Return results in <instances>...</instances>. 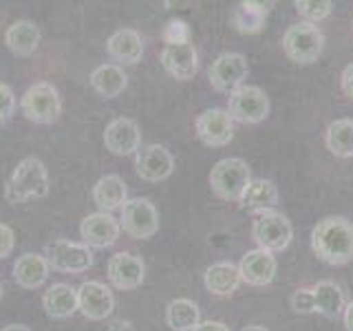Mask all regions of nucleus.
<instances>
[{
	"label": "nucleus",
	"instance_id": "1",
	"mask_svg": "<svg viewBox=\"0 0 353 331\" xmlns=\"http://www.w3.org/2000/svg\"><path fill=\"white\" fill-rule=\"evenodd\" d=\"M312 250L327 265L353 261V223L345 217H327L312 230Z\"/></svg>",
	"mask_w": 353,
	"mask_h": 331
},
{
	"label": "nucleus",
	"instance_id": "2",
	"mask_svg": "<svg viewBox=\"0 0 353 331\" xmlns=\"http://www.w3.org/2000/svg\"><path fill=\"white\" fill-rule=\"evenodd\" d=\"M49 194V170L38 157H25L11 172L5 185V199L9 203H27L31 199H44Z\"/></svg>",
	"mask_w": 353,
	"mask_h": 331
},
{
	"label": "nucleus",
	"instance_id": "3",
	"mask_svg": "<svg viewBox=\"0 0 353 331\" xmlns=\"http://www.w3.org/2000/svg\"><path fill=\"white\" fill-rule=\"evenodd\" d=\"M252 181L250 166L239 157H228L214 163L210 172V188L223 201H241L243 192Z\"/></svg>",
	"mask_w": 353,
	"mask_h": 331
},
{
	"label": "nucleus",
	"instance_id": "4",
	"mask_svg": "<svg viewBox=\"0 0 353 331\" xmlns=\"http://www.w3.org/2000/svg\"><path fill=\"white\" fill-rule=\"evenodd\" d=\"M325 49V36L318 25L298 22L285 31L283 51L296 64H314Z\"/></svg>",
	"mask_w": 353,
	"mask_h": 331
},
{
	"label": "nucleus",
	"instance_id": "5",
	"mask_svg": "<svg viewBox=\"0 0 353 331\" xmlns=\"http://www.w3.org/2000/svg\"><path fill=\"white\" fill-rule=\"evenodd\" d=\"M20 110L33 124H53L62 113V99L58 88L49 82L31 84L20 97Z\"/></svg>",
	"mask_w": 353,
	"mask_h": 331
},
{
	"label": "nucleus",
	"instance_id": "6",
	"mask_svg": "<svg viewBox=\"0 0 353 331\" xmlns=\"http://www.w3.org/2000/svg\"><path fill=\"white\" fill-rule=\"evenodd\" d=\"M228 115L239 124H259L270 115V99L263 88L243 84L228 97Z\"/></svg>",
	"mask_w": 353,
	"mask_h": 331
},
{
	"label": "nucleus",
	"instance_id": "7",
	"mask_svg": "<svg viewBox=\"0 0 353 331\" xmlns=\"http://www.w3.org/2000/svg\"><path fill=\"white\" fill-rule=\"evenodd\" d=\"M44 259H47L49 268H53L55 272L82 274L93 265V252L84 243L58 239L44 245Z\"/></svg>",
	"mask_w": 353,
	"mask_h": 331
},
{
	"label": "nucleus",
	"instance_id": "8",
	"mask_svg": "<svg viewBox=\"0 0 353 331\" xmlns=\"http://www.w3.org/2000/svg\"><path fill=\"white\" fill-rule=\"evenodd\" d=\"M252 237L261 250H268L274 254V252H283L290 248L294 228L285 214L272 210V212H263L256 217V221H254V225H252Z\"/></svg>",
	"mask_w": 353,
	"mask_h": 331
},
{
	"label": "nucleus",
	"instance_id": "9",
	"mask_svg": "<svg viewBox=\"0 0 353 331\" xmlns=\"http://www.w3.org/2000/svg\"><path fill=\"white\" fill-rule=\"evenodd\" d=\"M119 225L132 239H152L159 230V212L148 199H128L121 208Z\"/></svg>",
	"mask_w": 353,
	"mask_h": 331
},
{
	"label": "nucleus",
	"instance_id": "10",
	"mask_svg": "<svg viewBox=\"0 0 353 331\" xmlns=\"http://www.w3.org/2000/svg\"><path fill=\"white\" fill-rule=\"evenodd\" d=\"M248 77V60L241 53H223L210 64L208 80L216 93H232Z\"/></svg>",
	"mask_w": 353,
	"mask_h": 331
},
{
	"label": "nucleus",
	"instance_id": "11",
	"mask_svg": "<svg viewBox=\"0 0 353 331\" xmlns=\"http://www.w3.org/2000/svg\"><path fill=\"white\" fill-rule=\"evenodd\" d=\"M115 309V296L102 281H84L77 287V312L88 320H106Z\"/></svg>",
	"mask_w": 353,
	"mask_h": 331
},
{
	"label": "nucleus",
	"instance_id": "12",
	"mask_svg": "<svg viewBox=\"0 0 353 331\" xmlns=\"http://www.w3.org/2000/svg\"><path fill=\"white\" fill-rule=\"evenodd\" d=\"M196 137L201 139L205 146L221 148L234 139V121L223 108H208L194 121Z\"/></svg>",
	"mask_w": 353,
	"mask_h": 331
},
{
	"label": "nucleus",
	"instance_id": "13",
	"mask_svg": "<svg viewBox=\"0 0 353 331\" xmlns=\"http://www.w3.org/2000/svg\"><path fill=\"white\" fill-rule=\"evenodd\" d=\"M104 146L108 152L117 154V157L137 154L141 148L139 124L130 117H117L113 121H108L104 128Z\"/></svg>",
	"mask_w": 353,
	"mask_h": 331
},
{
	"label": "nucleus",
	"instance_id": "14",
	"mask_svg": "<svg viewBox=\"0 0 353 331\" xmlns=\"http://www.w3.org/2000/svg\"><path fill=\"white\" fill-rule=\"evenodd\" d=\"M121 225L119 221L108 212H93L82 219L80 237L86 248L91 250H106L113 248L119 239Z\"/></svg>",
	"mask_w": 353,
	"mask_h": 331
},
{
	"label": "nucleus",
	"instance_id": "15",
	"mask_svg": "<svg viewBox=\"0 0 353 331\" xmlns=\"http://www.w3.org/2000/svg\"><path fill=\"white\" fill-rule=\"evenodd\" d=\"M106 276L108 283L121 292H130L137 290L143 283V276H146V265H143L141 257L130 252H119L115 257H110L106 265Z\"/></svg>",
	"mask_w": 353,
	"mask_h": 331
},
{
	"label": "nucleus",
	"instance_id": "16",
	"mask_svg": "<svg viewBox=\"0 0 353 331\" xmlns=\"http://www.w3.org/2000/svg\"><path fill=\"white\" fill-rule=\"evenodd\" d=\"M135 168L143 181L159 183L172 174L174 157L161 143H148V146H141L135 154Z\"/></svg>",
	"mask_w": 353,
	"mask_h": 331
},
{
	"label": "nucleus",
	"instance_id": "17",
	"mask_svg": "<svg viewBox=\"0 0 353 331\" xmlns=\"http://www.w3.org/2000/svg\"><path fill=\"white\" fill-rule=\"evenodd\" d=\"M161 64L174 80H192L199 71V53L192 42L188 44H165L161 51Z\"/></svg>",
	"mask_w": 353,
	"mask_h": 331
},
{
	"label": "nucleus",
	"instance_id": "18",
	"mask_svg": "<svg viewBox=\"0 0 353 331\" xmlns=\"http://www.w3.org/2000/svg\"><path fill=\"white\" fill-rule=\"evenodd\" d=\"M239 272L243 283H248L252 287H265L276 276V259L268 250L261 248L250 250L248 254H243V259L239 263Z\"/></svg>",
	"mask_w": 353,
	"mask_h": 331
},
{
	"label": "nucleus",
	"instance_id": "19",
	"mask_svg": "<svg viewBox=\"0 0 353 331\" xmlns=\"http://www.w3.org/2000/svg\"><path fill=\"white\" fill-rule=\"evenodd\" d=\"M106 53L110 60L117 62V66H132L143 55V40L135 29H117L106 42Z\"/></svg>",
	"mask_w": 353,
	"mask_h": 331
},
{
	"label": "nucleus",
	"instance_id": "20",
	"mask_svg": "<svg viewBox=\"0 0 353 331\" xmlns=\"http://www.w3.org/2000/svg\"><path fill=\"white\" fill-rule=\"evenodd\" d=\"M49 263L44 254L27 252L14 263V281L22 290H38L49 279Z\"/></svg>",
	"mask_w": 353,
	"mask_h": 331
},
{
	"label": "nucleus",
	"instance_id": "21",
	"mask_svg": "<svg viewBox=\"0 0 353 331\" xmlns=\"http://www.w3.org/2000/svg\"><path fill=\"white\" fill-rule=\"evenodd\" d=\"M93 201L99 208V212H115L121 210L128 201L126 183L119 174H104L99 177L97 183L93 185Z\"/></svg>",
	"mask_w": 353,
	"mask_h": 331
},
{
	"label": "nucleus",
	"instance_id": "22",
	"mask_svg": "<svg viewBox=\"0 0 353 331\" xmlns=\"http://www.w3.org/2000/svg\"><path fill=\"white\" fill-rule=\"evenodd\" d=\"M40 29L31 20H16L11 22L5 31V44L7 49L18 55V58H29L40 47Z\"/></svg>",
	"mask_w": 353,
	"mask_h": 331
},
{
	"label": "nucleus",
	"instance_id": "23",
	"mask_svg": "<svg viewBox=\"0 0 353 331\" xmlns=\"http://www.w3.org/2000/svg\"><path fill=\"white\" fill-rule=\"evenodd\" d=\"M203 283H205V290L212 296H232L239 290V285L243 283L239 265H234V263L210 265L203 274Z\"/></svg>",
	"mask_w": 353,
	"mask_h": 331
},
{
	"label": "nucleus",
	"instance_id": "24",
	"mask_svg": "<svg viewBox=\"0 0 353 331\" xmlns=\"http://www.w3.org/2000/svg\"><path fill=\"white\" fill-rule=\"evenodd\" d=\"M42 307L51 318H69L77 312V290L69 283H55L44 292Z\"/></svg>",
	"mask_w": 353,
	"mask_h": 331
},
{
	"label": "nucleus",
	"instance_id": "25",
	"mask_svg": "<svg viewBox=\"0 0 353 331\" xmlns=\"http://www.w3.org/2000/svg\"><path fill=\"white\" fill-rule=\"evenodd\" d=\"M314 294V312L323 314L327 318H338L345 312L347 301L342 287L334 281H320L312 287Z\"/></svg>",
	"mask_w": 353,
	"mask_h": 331
},
{
	"label": "nucleus",
	"instance_id": "26",
	"mask_svg": "<svg viewBox=\"0 0 353 331\" xmlns=\"http://www.w3.org/2000/svg\"><path fill=\"white\" fill-rule=\"evenodd\" d=\"M91 86L97 95L113 99L124 93V88L128 86V75L117 64H99L91 73Z\"/></svg>",
	"mask_w": 353,
	"mask_h": 331
},
{
	"label": "nucleus",
	"instance_id": "27",
	"mask_svg": "<svg viewBox=\"0 0 353 331\" xmlns=\"http://www.w3.org/2000/svg\"><path fill=\"white\" fill-rule=\"evenodd\" d=\"M241 203L250 212H272L279 205V190H276V185L270 179H252L241 197Z\"/></svg>",
	"mask_w": 353,
	"mask_h": 331
},
{
	"label": "nucleus",
	"instance_id": "28",
	"mask_svg": "<svg viewBox=\"0 0 353 331\" xmlns=\"http://www.w3.org/2000/svg\"><path fill=\"white\" fill-rule=\"evenodd\" d=\"M165 323L172 331H194L201 325V309L190 298H176L165 307Z\"/></svg>",
	"mask_w": 353,
	"mask_h": 331
},
{
	"label": "nucleus",
	"instance_id": "29",
	"mask_svg": "<svg viewBox=\"0 0 353 331\" xmlns=\"http://www.w3.org/2000/svg\"><path fill=\"white\" fill-rule=\"evenodd\" d=\"M268 7L263 3H254V0H248V3H239L236 9L232 11V25L239 33H259L265 27V18H268Z\"/></svg>",
	"mask_w": 353,
	"mask_h": 331
},
{
	"label": "nucleus",
	"instance_id": "30",
	"mask_svg": "<svg viewBox=\"0 0 353 331\" xmlns=\"http://www.w3.org/2000/svg\"><path fill=\"white\" fill-rule=\"evenodd\" d=\"M327 148L336 157L349 159L353 157V119H336L327 126L325 132Z\"/></svg>",
	"mask_w": 353,
	"mask_h": 331
},
{
	"label": "nucleus",
	"instance_id": "31",
	"mask_svg": "<svg viewBox=\"0 0 353 331\" xmlns=\"http://www.w3.org/2000/svg\"><path fill=\"white\" fill-rule=\"evenodd\" d=\"M298 16L305 18V22L309 25H316V22L325 20L331 14V5L329 0H296L294 3Z\"/></svg>",
	"mask_w": 353,
	"mask_h": 331
},
{
	"label": "nucleus",
	"instance_id": "32",
	"mask_svg": "<svg viewBox=\"0 0 353 331\" xmlns=\"http://www.w3.org/2000/svg\"><path fill=\"white\" fill-rule=\"evenodd\" d=\"M163 40L165 44H188L190 42V27L183 20H170L163 27Z\"/></svg>",
	"mask_w": 353,
	"mask_h": 331
},
{
	"label": "nucleus",
	"instance_id": "33",
	"mask_svg": "<svg viewBox=\"0 0 353 331\" xmlns=\"http://www.w3.org/2000/svg\"><path fill=\"white\" fill-rule=\"evenodd\" d=\"M16 93L9 84L0 82V124H7V121L14 117L16 113Z\"/></svg>",
	"mask_w": 353,
	"mask_h": 331
},
{
	"label": "nucleus",
	"instance_id": "34",
	"mask_svg": "<svg viewBox=\"0 0 353 331\" xmlns=\"http://www.w3.org/2000/svg\"><path fill=\"white\" fill-rule=\"evenodd\" d=\"M292 309L296 314H314V294L312 287H301L292 296Z\"/></svg>",
	"mask_w": 353,
	"mask_h": 331
},
{
	"label": "nucleus",
	"instance_id": "35",
	"mask_svg": "<svg viewBox=\"0 0 353 331\" xmlns=\"http://www.w3.org/2000/svg\"><path fill=\"white\" fill-rule=\"evenodd\" d=\"M16 248V237H14V230L9 225L0 223V259H7L11 257V252Z\"/></svg>",
	"mask_w": 353,
	"mask_h": 331
},
{
	"label": "nucleus",
	"instance_id": "36",
	"mask_svg": "<svg viewBox=\"0 0 353 331\" xmlns=\"http://www.w3.org/2000/svg\"><path fill=\"white\" fill-rule=\"evenodd\" d=\"M340 84H342V91H345V95L353 99V64H349L347 69L342 71Z\"/></svg>",
	"mask_w": 353,
	"mask_h": 331
},
{
	"label": "nucleus",
	"instance_id": "37",
	"mask_svg": "<svg viewBox=\"0 0 353 331\" xmlns=\"http://www.w3.org/2000/svg\"><path fill=\"white\" fill-rule=\"evenodd\" d=\"M194 331H230V327L225 323H219V320H201V325H199Z\"/></svg>",
	"mask_w": 353,
	"mask_h": 331
},
{
	"label": "nucleus",
	"instance_id": "38",
	"mask_svg": "<svg viewBox=\"0 0 353 331\" xmlns=\"http://www.w3.org/2000/svg\"><path fill=\"white\" fill-rule=\"evenodd\" d=\"M342 318H345V327L347 331H353V303H349L342 312Z\"/></svg>",
	"mask_w": 353,
	"mask_h": 331
},
{
	"label": "nucleus",
	"instance_id": "39",
	"mask_svg": "<svg viewBox=\"0 0 353 331\" xmlns=\"http://www.w3.org/2000/svg\"><path fill=\"white\" fill-rule=\"evenodd\" d=\"M0 331H31L27 325H16V323H11V325H7V327H3Z\"/></svg>",
	"mask_w": 353,
	"mask_h": 331
},
{
	"label": "nucleus",
	"instance_id": "40",
	"mask_svg": "<svg viewBox=\"0 0 353 331\" xmlns=\"http://www.w3.org/2000/svg\"><path fill=\"white\" fill-rule=\"evenodd\" d=\"M241 331H268V329L261 327V325H248V327H243Z\"/></svg>",
	"mask_w": 353,
	"mask_h": 331
},
{
	"label": "nucleus",
	"instance_id": "41",
	"mask_svg": "<svg viewBox=\"0 0 353 331\" xmlns=\"http://www.w3.org/2000/svg\"><path fill=\"white\" fill-rule=\"evenodd\" d=\"M3 294H5V287H3V281H0V298H3Z\"/></svg>",
	"mask_w": 353,
	"mask_h": 331
}]
</instances>
